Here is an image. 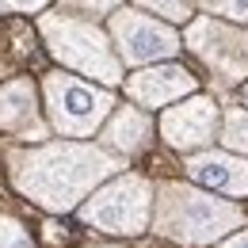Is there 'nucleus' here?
<instances>
[{
  "label": "nucleus",
  "instance_id": "1",
  "mask_svg": "<svg viewBox=\"0 0 248 248\" xmlns=\"http://www.w3.org/2000/svg\"><path fill=\"white\" fill-rule=\"evenodd\" d=\"M50 107H54V119L62 130H88L107 111V99L95 95L92 88H84V84L54 77L50 80Z\"/></svg>",
  "mask_w": 248,
  "mask_h": 248
},
{
  "label": "nucleus",
  "instance_id": "2",
  "mask_svg": "<svg viewBox=\"0 0 248 248\" xmlns=\"http://www.w3.org/2000/svg\"><path fill=\"white\" fill-rule=\"evenodd\" d=\"M88 217L99 221V225L119 229V233L138 229V221H141V184H119L115 191L99 195V202L88 210Z\"/></svg>",
  "mask_w": 248,
  "mask_h": 248
},
{
  "label": "nucleus",
  "instance_id": "3",
  "mask_svg": "<svg viewBox=\"0 0 248 248\" xmlns=\"http://www.w3.org/2000/svg\"><path fill=\"white\" fill-rule=\"evenodd\" d=\"M119 34H123L126 54H130L134 62L160 58V54H172V50H176L172 34L160 31V27H153V23H141V19H123V23H119Z\"/></svg>",
  "mask_w": 248,
  "mask_h": 248
},
{
  "label": "nucleus",
  "instance_id": "4",
  "mask_svg": "<svg viewBox=\"0 0 248 248\" xmlns=\"http://www.w3.org/2000/svg\"><path fill=\"white\" fill-rule=\"evenodd\" d=\"M191 176L214 187H229V191H248V164L225 160V156H202L191 160Z\"/></svg>",
  "mask_w": 248,
  "mask_h": 248
},
{
  "label": "nucleus",
  "instance_id": "5",
  "mask_svg": "<svg viewBox=\"0 0 248 248\" xmlns=\"http://www.w3.org/2000/svg\"><path fill=\"white\" fill-rule=\"evenodd\" d=\"M210 130V103H187L184 111H176L168 119V134L176 145H191V141H202Z\"/></svg>",
  "mask_w": 248,
  "mask_h": 248
},
{
  "label": "nucleus",
  "instance_id": "6",
  "mask_svg": "<svg viewBox=\"0 0 248 248\" xmlns=\"http://www.w3.org/2000/svg\"><path fill=\"white\" fill-rule=\"evenodd\" d=\"M187 84H191V77H187L184 69H160V73H145V77L134 84V92L141 95V99H149V103H156L160 95L184 92Z\"/></svg>",
  "mask_w": 248,
  "mask_h": 248
},
{
  "label": "nucleus",
  "instance_id": "7",
  "mask_svg": "<svg viewBox=\"0 0 248 248\" xmlns=\"http://www.w3.org/2000/svg\"><path fill=\"white\" fill-rule=\"evenodd\" d=\"M31 88L27 84H12L0 92V126H19L23 119H31Z\"/></svg>",
  "mask_w": 248,
  "mask_h": 248
},
{
  "label": "nucleus",
  "instance_id": "8",
  "mask_svg": "<svg viewBox=\"0 0 248 248\" xmlns=\"http://www.w3.org/2000/svg\"><path fill=\"white\" fill-rule=\"evenodd\" d=\"M111 134H115V141H119V145L138 149V145H141V138H145V119H141V115H123L119 126H115Z\"/></svg>",
  "mask_w": 248,
  "mask_h": 248
},
{
  "label": "nucleus",
  "instance_id": "9",
  "mask_svg": "<svg viewBox=\"0 0 248 248\" xmlns=\"http://www.w3.org/2000/svg\"><path fill=\"white\" fill-rule=\"evenodd\" d=\"M225 141L248 149V119H245V115H229V138H225Z\"/></svg>",
  "mask_w": 248,
  "mask_h": 248
},
{
  "label": "nucleus",
  "instance_id": "10",
  "mask_svg": "<svg viewBox=\"0 0 248 248\" xmlns=\"http://www.w3.org/2000/svg\"><path fill=\"white\" fill-rule=\"evenodd\" d=\"M0 248H27V237L19 233V225L0 221Z\"/></svg>",
  "mask_w": 248,
  "mask_h": 248
},
{
  "label": "nucleus",
  "instance_id": "11",
  "mask_svg": "<svg viewBox=\"0 0 248 248\" xmlns=\"http://www.w3.org/2000/svg\"><path fill=\"white\" fill-rule=\"evenodd\" d=\"M77 46H95V34L77 38ZM58 54H62V58H69V62H77V65H84V50H77V54H73V42H58ZM84 69H88V65H84Z\"/></svg>",
  "mask_w": 248,
  "mask_h": 248
},
{
  "label": "nucleus",
  "instance_id": "12",
  "mask_svg": "<svg viewBox=\"0 0 248 248\" xmlns=\"http://www.w3.org/2000/svg\"><path fill=\"white\" fill-rule=\"evenodd\" d=\"M229 248H248V237H245V241H237V245H229Z\"/></svg>",
  "mask_w": 248,
  "mask_h": 248
}]
</instances>
